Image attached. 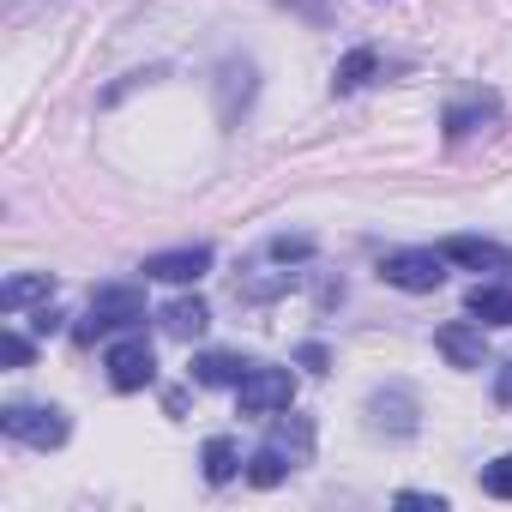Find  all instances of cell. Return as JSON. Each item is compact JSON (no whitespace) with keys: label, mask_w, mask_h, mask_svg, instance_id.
I'll return each instance as SVG.
<instances>
[{"label":"cell","mask_w":512,"mask_h":512,"mask_svg":"<svg viewBox=\"0 0 512 512\" xmlns=\"http://www.w3.org/2000/svg\"><path fill=\"white\" fill-rule=\"evenodd\" d=\"M380 278H386L392 290H410V296L440 290V284H446V253H440V247H404V253H386V260H380Z\"/></svg>","instance_id":"1"},{"label":"cell","mask_w":512,"mask_h":512,"mask_svg":"<svg viewBox=\"0 0 512 512\" xmlns=\"http://www.w3.org/2000/svg\"><path fill=\"white\" fill-rule=\"evenodd\" d=\"M139 320H145V290H133V284H109V290H97V296H91V314H85L79 338L121 332V326H139Z\"/></svg>","instance_id":"2"},{"label":"cell","mask_w":512,"mask_h":512,"mask_svg":"<svg viewBox=\"0 0 512 512\" xmlns=\"http://www.w3.org/2000/svg\"><path fill=\"white\" fill-rule=\"evenodd\" d=\"M0 434L25 440V446H61L67 440V416L55 404H7L0 410Z\"/></svg>","instance_id":"3"},{"label":"cell","mask_w":512,"mask_h":512,"mask_svg":"<svg viewBox=\"0 0 512 512\" xmlns=\"http://www.w3.org/2000/svg\"><path fill=\"white\" fill-rule=\"evenodd\" d=\"M235 398H241V416H278L296 404V380H290V368H247Z\"/></svg>","instance_id":"4"},{"label":"cell","mask_w":512,"mask_h":512,"mask_svg":"<svg viewBox=\"0 0 512 512\" xmlns=\"http://www.w3.org/2000/svg\"><path fill=\"white\" fill-rule=\"evenodd\" d=\"M211 91H217V121H223V127H235V121L247 115L253 91H260V73H253V61L229 55V61H217V79H211Z\"/></svg>","instance_id":"5"},{"label":"cell","mask_w":512,"mask_h":512,"mask_svg":"<svg viewBox=\"0 0 512 512\" xmlns=\"http://www.w3.org/2000/svg\"><path fill=\"white\" fill-rule=\"evenodd\" d=\"M368 428H374V434H392V440H410V434H416V392H410V386H380V392H368Z\"/></svg>","instance_id":"6"},{"label":"cell","mask_w":512,"mask_h":512,"mask_svg":"<svg viewBox=\"0 0 512 512\" xmlns=\"http://www.w3.org/2000/svg\"><path fill=\"white\" fill-rule=\"evenodd\" d=\"M151 380H157L151 344H145V338H121V344L109 350V386H115V392H145Z\"/></svg>","instance_id":"7"},{"label":"cell","mask_w":512,"mask_h":512,"mask_svg":"<svg viewBox=\"0 0 512 512\" xmlns=\"http://www.w3.org/2000/svg\"><path fill=\"white\" fill-rule=\"evenodd\" d=\"M139 272H145V278H157V284H193V278H205V272H211V247H205V241H193V247L151 253Z\"/></svg>","instance_id":"8"},{"label":"cell","mask_w":512,"mask_h":512,"mask_svg":"<svg viewBox=\"0 0 512 512\" xmlns=\"http://www.w3.org/2000/svg\"><path fill=\"white\" fill-rule=\"evenodd\" d=\"M440 253H446L452 266H464V272H500V266H506V253H500L494 241H476V235H452Z\"/></svg>","instance_id":"9"},{"label":"cell","mask_w":512,"mask_h":512,"mask_svg":"<svg viewBox=\"0 0 512 512\" xmlns=\"http://www.w3.org/2000/svg\"><path fill=\"white\" fill-rule=\"evenodd\" d=\"M500 115V97L494 91H476V97H464V103H452L446 109V139H464V133H476L482 121H494Z\"/></svg>","instance_id":"10"},{"label":"cell","mask_w":512,"mask_h":512,"mask_svg":"<svg viewBox=\"0 0 512 512\" xmlns=\"http://www.w3.org/2000/svg\"><path fill=\"white\" fill-rule=\"evenodd\" d=\"M464 308L476 326H512V284H476Z\"/></svg>","instance_id":"11"},{"label":"cell","mask_w":512,"mask_h":512,"mask_svg":"<svg viewBox=\"0 0 512 512\" xmlns=\"http://www.w3.org/2000/svg\"><path fill=\"white\" fill-rule=\"evenodd\" d=\"M374 73H380V49H350V55L332 67V97H350V91H362Z\"/></svg>","instance_id":"12"},{"label":"cell","mask_w":512,"mask_h":512,"mask_svg":"<svg viewBox=\"0 0 512 512\" xmlns=\"http://www.w3.org/2000/svg\"><path fill=\"white\" fill-rule=\"evenodd\" d=\"M434 344L452 368H482V326H440Z\"/></svg>","instance_id":"13"},{"label":"cell","mask_w":512,"mask_h":512,"mask_svg":"<svg viewBox=\"0 0 512 512\" xmlns=\"http://www.w3.org/2000/svg\"><path fill=\"white\" fill-rule=\"evenodd\" d=\"M205 326H211V308H205L199 296H181V302L163 308V332H169V338H199Z\"/></svg>","instance_id":"14"},{"label":"cell","mask_w":512,"mask_h":512,"mask_svg":"<svg viewBox=\"0 0 512 512\" xmlns=\"http://www.w3.org/2000/svg\"><path fill=\"white\" fill-rule=\"evenodd\" d=\"M247 368H253V362L211 350V356H199V362H193V380H199V386H241V380H247Z\"/></svg>","instance_id":"15"},{"label":"cell","mask_w":512,"mask_h":512,"mask_svg":"<svg viewBox=\"0 0 512 512\" xmlns=\"http://www.w3.org/2000/svg\"><path fill=\"white\" fill-rule=\"evenodd\" d=\"M43 296H55V278H49V272H25V278H13L7 290H0V308L19 314V308H31V302H43Z\"/></svg>","instance_id":"16"},{"label":"cell","mask_w":512,"mask_h":512,"mask_svg":"<svg viewBox=\"0 0 512 512\" xmlns=\"http://www.w3.org/2000/svg\"><path fill=\"white\" fill-rule=\"evenodd\" d=\"M284 476H290V458H284V446H260V452L247 458V482H253V488H278Z\"/></svg>","instance_id":"17"},{"label":"cell","mask_w":512,"mask_h":512,"mask_svg":"<svg viewBox=\"0 0 512 512\" xmlns=\"http://www.w3.org/2000/svg\"><path fill=\"white\" fill-rule=\"evenodd\" d=\"M199 464H205V482H229V476L241 470V458H235V440L211 434V440H205V452H199Z\"/></svg>","instance_id":"18"},{"label":"cell","mask_w":512,"mask_h":512,"mask_svg":"<svg viewBox=\"0 0 512 512\" xmlns=\"http://www.w3.org/2000/svg\"><path fill=\"white\" fill-rule=\"evenodd\" d=\"M482 494H494V500H512V452H500L494 464H482Z\"/></svg>","instance_id":"19"},{"label":"cell","mask_w":512,"mask_h":512,"mask_svg":"<svg viewBox=\"0 0 512 512\" xmlns=\"http://www.w3.org/2000/svg\"><path fill=\"white\" fill-rule=\"evenodd\" d=\"M0 362H7V368H25V362H31V338L7 332V338H0Z\"/></svg>","instance_id":"20"},{"label":"cell","mask_w":512,"mask_h":512,"mask_svg":"<svg viewBox=\"0 0 512 512\" xmlns=\"http://www.w3.org/2000/svg\"><path fill=\"white\" fill-rule=\"evenodd\" d=\"M278 7H290V13H302L308 25H326V19H332V0H278Z\"/></svg>","instance_id":"21"},{"label":"cell","mask_w":512,"mask_h":512,"mask_svg":"<svg viewBox=\"0 0 512 512\" xmlns=\"http://www.w3.org/2000/svg\"><path fill=\"white\" fill-rule=\"evenodd\" d=\"M272 253H278V260H308L314 241H308V235H278V241H272Z\"/></svg>","instance_id":"22"},{"label":"cell","mask_w":512,"mask_h":512,"mask_svg":"<svg viewBox=\"0 0 512 512\" xmlns=\"http://www.w3.org/2000/svg\"><path fill=\"white\" fill-rule=\"evenodd\" d=\"M398 506H422V512H446V500H440V494H416V488H404V494H398Z\"/></svg>","instance_id":"23"},{"label":"cell","mask_w":512,"mask_h":512,"mask_svg":"<svg viewBox=\"0 0 512 512\" xmlns=\"http://www.w3.org/2000/svg\"><path fill=\"white\" fill-rule=\"evenodd\" d=\"M494 404H512V362H500L494 374Z\"/></svg>","instance_id":"24"},{"label":"cell","mask_w":512,"mask_h":512,"mask_svg":"<svg viewBox=\"0 0 512 512\" xmlns=\"http://www.w3.org/2000/svg\"><path fill=\"white\" fill-rule=\"evenodd\" d=\"M31 326H37V332H61V314H55V308H43V314H37Z\"/></svg>","instance_id":"25"},{"label":"cell","mask_w":512,"mask_h":512,"mask_svg":"<svg viewBox=\"0 0 512 512\" xmlns=\"http://www.w3.org/2000/svg\"><path fill=\"white\" fill-rule=\"evenodd\" d=\"M302 362H308V368L320 374V368H326V344H308V350H302Z\"/></svg>","instance_id":"26"}]
</instances>
